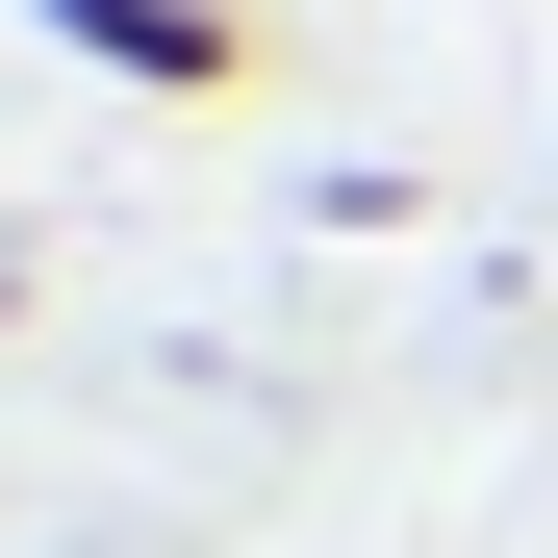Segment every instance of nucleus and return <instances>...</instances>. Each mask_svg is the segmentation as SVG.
I'll use <instances>...</instances> for the list:
<instances>
[{"label":"nucleus","mask_w":558,"mask_h":558,"mask_svg":"<svg viewBox=\"0 0 558 558\" xmlns=\"http://www.w3.org/2000/svg\"><path fill=\"white\" fill-rule=\"evenodd\" d=\"M26 26L76 76H128V102H229V76H254V0H26Z\"/></svg>","instance_id":"obj_1"}]
</instances>
